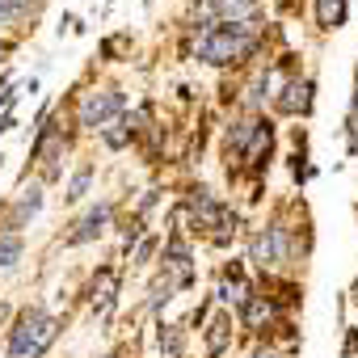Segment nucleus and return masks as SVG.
<instances>
[{"mask_svg": "<svg viewBox=\"0 0 358 358\" xmlns=\"http://www.w3.org/2000/svg\"><path fill=\"white\" fill-rule=\"evenodd\" d=\"M257 30L249 22H228V26H203L199 34V59L203 64H236L253 55Z\"/></svg>", "mask_w": 358, "mask_h": 358, "instance_id": "f257e3e1", "label": "nucleus"}, {"mask_svg": "<svg viewBox=\"0 0 358 358\" xmlns=\"http://www.w3.org/2000/svg\"><path fill=\"white\" fill-rule=\"evenodd\" d=\"M55 337H59V320L47 316L43 308H26L17 329L9 333V358H43Z\"/></svg>", "mask_w": 358, "mask_h": 358, "instance_id": "f03ea898", "label": "nucleus"}, {"mask_svg": "<svg viewBox=\"0 0 358 358\" xmlns=\"http://www.w3.org/2000/svg\"><path fill=\"white\" fill-rule=\"evenodd\" d=\"M118 110H122V93H118V89L89 93V97L80 101V127H106Z\"/></svg>", "mask_w": 358, "mask_h": 358, "instance_id": "7ed1b4c3", "label": "nucleus"}, {"mask_svg": "<svg viewBox=\"0 0 358 358\" xmlns=\"http://www.w3.org/2000/svg\"><path fill=\"white\" fill-rule=\"evenodd\" d=\"M249 253H253L257 266H278V262H287V232H282V228H262V232L253 236Z\"/></svg>", "mask_w": 358, "mask_h": 358, "instance_id": "20e7f679", "label": "nucleus"}, {"mask_svg": "<svg viewBox=\"0 0 358 358\" xmlns=\"http://www.w3.org/2000/svg\"><path fill=\"white\" fill-rule=\"evenodd\" d=\"M106 220H110V203L89 207V211L76 220V232H68V241H64V245H85V241H93V236L106 228Z\"/></svg>", "mask_w": 358, "mask_h": 358, "instance_id": "39448f33", "label": "nucleus"}, {"mask_svg": "<svg viewBox=\"0 0 358 358\" xmlns=\"http://www.w3.org/2000/svg\"><path fill=\"white\" fill-rule=\"evenodd\" d=\"M190 211H194V220H199L203 228H220V224L228 220V211L211 199V190H194V194H190Z\"/></svg>", "mask_w": 358, "mask_h": 358, "instance_id": "423d86ee", "label": "nucleus"}, {"mask_svg": "<svg viewBox=\"0 0 358 358\" xmlns=\"http://www.w3.org/2000/svg\"><path fill=\"white\" fill-rule=\"evenodd\" d=\"M278 110L282 114H308L312 110V80H291L278 97Z\"/></svg>", "mask_w": 358, "mask_h": 358, "instance_id": "0eeeda50", "label": "nucleus"}, {"mask_svg": "<svg viewBox=\"0 0 358 358\" xmlns=\"http://www.w3.org/2000/svg\"><path fill=\"white\" fill-rule=\"evenodd\" d=\"M262 118H241V122H232V131H228V148L232 152H241V156H249V148L257 143V135H262Z\"/></svg>", "mask_w": 358, "mask_h": 358, "instance_id": "6e6552de", "label": "nucleus"}, {"mask_svg": "<svg viewBox=\"0 0 358 358\" xmlns=\"http://www.w3.org/2000/svg\"><path fill=\"white\" fill-rule=\"evenodd\" d=\"M253 13H257V0H211V17H220V26L245 22Z\"/></svg>", "mask_w": 358, "mask_h": 358, "instance_id": "1a4fd4ad", "label": "nucleus"}, {"mask_svg": "<svg viewBox=\"0 0 358 358\" xmlns=\"http://www.w3.org/2000/svg\"><path fill=\"white\" fill-rule=\"evenodd\" d=\"M241 320H245V329H262V324L270 320L266 295H245V299H241Z\"/></svg>", "mask_w": 358, "mask_h": 358, "instance_id": "9d476101", "label": "nucleus"}, {"mask_svg": "<svg viewBox=\"0 0 358 358\" xmlns=\"http://www.w3.org/2000/svg\"><path fill=\"white\" fill-rule=\"evenodd\" d=\"M38 207H43V190H38V186L22 190V199H17V207H13V220H9V228H22L30 215H38Z\"/></svg>", "mask_w": 358, "mask_h": 358, "instance_id": "9b49d317", "label": "nucleus"}, {"mask_svg": "<svg viewBox=\"0 0 358 358\" xmlns=\"http://www.w3.org/2000/svg\"><path fill=\"white\" fill-rule=\"evenodd\" d=\"M316 17H320V26L337 30L345 22V0H316Z\"/></svg>", "mask_w": 358, "mask_h": 358, "instance_id": "f8f14e48", "label": "nucleus"}, {"mask_svg": "<svg viewBox=\"0 0 358 358\" xmlns=\"http://www.w3.org/2000/svg\"><path fill=\"white\" fill-rule=\"evenodd\" d=\"M89 182H93V164L76 169V177H72V186H68V203H80V199L89 194Z\"/></svg>", "mask_w": 358, "mask_h": 358, "instance_id": "ddd939ff", "label": "nucleus"}, {"mask_svg": "<svg viewBox=\"0 0 358 358\" xmlns=\"http://www.w3.org/2000/svg\"><path fill=\"white\" fill-rule=\"evenodd\" d=\"M160 354H164V358H182V333H177L173 324L160 329Z\"/></svg>", "mask_w": 358, "mask_h": 358, "instance_id": "4468645a", "label": "nucleus"}, {"mask_svg": "<svg viewBox=\"0 0 358 358\" xmlns=\"http://www.w3.org/2000/svg\"><path fill=\"white\" fill-rule=\"evenodd\" d=\"M22 257V236H0V270H9Z\"/></svg>", "mask_w": 358, "mask_h": 358, "instance_id": "2eb2a0df", "label": "nucleus"}, {"mask_svg": "<svg viewBox=\"0 0 358 358\" xmlns=\"http://www.w3.org/2000/svg\"><path fill=\"white\" fill-rule=\"evenodd\" d=\"M228 333H232V329H228V320L220 316V320L211 324V345H207V350H211V358H215V354H224V345H228Z\"/></svg>", "mask_w": 358, "mask_h": 358, "instance_id": "dca6fc26", "label": "nucleus"}, {"mask_svg": "<svg viewBox=\"0 0 358 358\" xmlns=\"http://www.w3.org/2000/svg\"><path fill=\"white\" fill-rule=\"evenodd\" d=\"M26 9H30V0H0V26L13 22V17H22Z\"/></svg>", "mask_w": 358, "mask_h": 358, "instance_id": "f3484780", "label": "nucleus"}, {"mask_svg": "<svg viewBox=\"0 0 358 358\" xmlns=\"http://www.w3.org/2000/svg\"><path fill=\"white\" fill-rule=\"evenodd\" d=\"M270 85H274V76H257L253 89H249V106H262V101L270 97Z\"/></svg>", "mask_w": 358, "mask_h": 358, "instance_id": "a211bd4d", "label": "nucleus"}, {"mask_svg": "<svg viewBox=\"0 0 358 358\" xmlns=\"http://www.w3.org/2000/svg\"><path fill=\"white\" fill-rule=\"evenodd\" d=\"M152 249H156V241H143V245H139V253H135V262H148V257H152Z\"/></svg>", "mask_w": 358, "mask_h": 358, "instance_id": "6ab92c4d", "label": "nucleus"}, {"mask_svg": "<svg viewBox=\"0 0 358 358\" xmlns=\"http://www.w3.org/2000/svg\"><path fill=\"white\" fill-rule=\"evenodd\" d=\"M257 358H270V354H257Z\"/></svg>", "mask_w": 358, "mask_h": 358, "instance_id": "aec40b11", "label": "nucleus"}]
</instances>
